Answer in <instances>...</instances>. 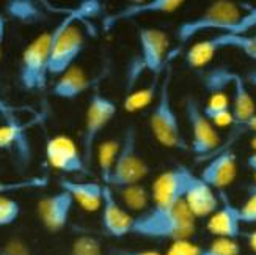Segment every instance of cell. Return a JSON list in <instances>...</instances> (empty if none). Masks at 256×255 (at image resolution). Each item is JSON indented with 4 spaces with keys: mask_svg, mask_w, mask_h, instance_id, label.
Segmentation results:
<instances>
[{
    "mask_svg": "<svg viewBox=\"0 0 256 255\" xmlns=\"http://www.w3.org/2000/svg\"><path fill=\"white\" fill-rule=\"evenodd\" d=\"M195 233V217L186 202L173 206H150L146 211L132 217L130 235L164 239L186 241Z\"/></svg>",
    "mask_w": 256,
    "mask_h": 255,
    "instance_id": "obj_1",
    "label": "cell"
},
{
    "mask_svg": "<svg viewBox=\"0 0 256 255\" xmlns=\"http://www.w3.org/2000/svg\"><path fill=\"white\" fill-rule=\"evenodd\" d=\"M172 81L173 66L168 65L162 74L160 88L150 117V128L154 139L162 147L170 150H187V143L181 131L180 117L176 114L172 99Z\"/></svg>",
    "mask_w": 256,
    "mask_h": 255,
    "instance_id": "obj_2",
    "label": "cell"
},
{
    "mask_svg": "<svg viewBox=\"0 0 256 255\" xmlns=\"http://www.w3.org/2000/svg\"><path fill=\"white\" fill-rule=\"evenodd\" d=\"M244 13L240 7L230 0H218L206 8L204 13L188 19L178 27L176 40L186 44L203 32L216 33H246L242 27Z\"/></svg>",
    "mask_w": 256,
    "mask_h": 255,
    "instance_id": "obj_3",
    "label": "cell"
},
{
    "mask_svg": "<svg viewBox=\"0 0 256 255\" xmlns=\"http://www.w3.org/2000/svg\"><path fill=\"white\" fill-rule=\"evenodd\" d=\"M76 22H79V18L74 8H70L54 27L55 40L49 62V76H62L72 68V63L85 48V37Z\"/></svg>",
    "mask_w": 256,
    "mask_h": 255,
    "instance_id": "obj_4",
    "label": "cell"
},
{
    "mask_svg": "<svg viewBox=\"0 0 256 255\" xmlns=\"http://www.w3.org/2000/svg\"><path fill=\"white\" fill-rule=\"evenodd\" d=\"M55 40L54 29L27 44L19 65V82L27 92L42 90L49 79V62Z\"/></svg>",
    "mask_w": 256,
    "mask_h": 255,
    "instance_id": "obj_5",
    "label": "cell"
},
{
    "mask_svg": "<svg viewBox=\"0 0 256 255\" xmlns=\"http://www.w3.org/2000/svg\"><path fill=\"white\" fill-rule=\"evenodd\" d=\"M148 175V164L143 161L138 151V136L136 126H128L124 129L123 139L120 140V151L114 165L107 186L114 191L121 189L130 184L142 183V180Z\"/></svg>",
    "mask_w": 256,
    "mask_h": 255,
    "instance_id": "obj_6",
    "label": "cell"
},
{
    "mask_svg": "<svg viewBox=\"0 0 256 255\" xmlns=\"http://www.w3.org/2000/svg\"><path fill=\"white\" fill-rule=\"evenodd\" d=\"M234 49L256 60V38L248 33H216L214 37L195 43L186 52V63L190 68H203L220 51Z\"/></svg>",
    "mask_w": 256,
    "mask_h": 255,
    "instance_id": "obj_7",
    "label": "cell"
},
{
    "mask_svg": "<svg viewBox=\"0 0 256 255\" xmlns=\"http://www.w3.org/2000/svg\"><path fill=\"white\" fill-rule=\"evenodd\" d=\"M116 104L102 93L94 92L93 96L90 98L82 132V154L88 169H90V164L93 161L96 142L99 136H101V132L116 115Z\"/></svg>",
    "mask_w": 256,
    "mask_h": 255,
    "instance_id": "obj_8",
    "label": "cell"
},
{
    "mask_svg": "<svg viewBox=\"0 0 256 255\" xmlns=\"http://www.w3.org/2000/svg\"><path fill=\"white\" fill-rule=\"evenodd\" d=\"M195 173L186 165H174L154 180L151 187V206H173L184 202Z\"/></svg>",
    "mask_w": 256,
    "mask_h": 255,
    "instance_id": "obj_9",
    "label": "cell"
},
{
    "mask_svg": "<svg viewBox=\"0 0 256 255\" xmlns=\"http://www.w3.org/2000/svg\"><path fill=\"white\" fill-rule=\"evenodd\" d=\"M186 117L192 132L190 148L196 156H212L218 151L220 137L214 125L206 118L203 109L200 107L195 98L188 96L186 99Z\"/></svg>",
    "mask_w": 256,
    "mask_h": 255,
    "instance_id": "obj_10",
    "label": "cell"
},
{
    "mask_svg": "<svg viewBox=\"0 0 256 255\" xmlns=\"http://www.w3.org/2000/svg\"><path fill=\"white\" fill-rule=\"evenodd\" d=\"M138 55L146 70L152 74H160L170 65V40L168 35L154 27H143L138 30Z\"/></svg>",
    "mask_w": 256,
    "mask_h": 255,
    "instance_id": "obj_11",
    "label": "cell"
},
{
    "mask_svg": "<svg viewBox=\"0 0 256 255\" xmlns=\"http://www.w3.org/2000/svg\"><path fill=\"white\" fill-rule=\"evenodd\" d=\"M46 158L54 169L64 173H86L88 165L84 161L82 150L66 136L50 137L46 143Z\"/></svg>",
    "mask_w": 256,
    "mask_h": 255,
    "instance_id": "obj_12",
    "label": "cell"
},
{
    "mask_svg": "<svg viewBox=\"0 0 256 255\" xmlns=\"http://www.w3.org/2000/svg\"><path fill=\"white\" fill-rule=\"evenodd\" d=\"M182 7L181 0H148V2H136L108 13L102 21V29L106 32L115 29L118 24L138 19L151 15H170Z\"/></svg>",
    "mask_w": 256,
    "mask_h": 255,
    "instance_id": "obj_13",
    "label": "cell"
},
{
    "mask_svg": "<svg viewBox=\"0 0 256 255\" xmlns=\"http://www.w3.org/2000/svg\"><path fill=\"white\" fill-rule=\"evenodd\" d=\"M132 217L126 208L121 205L115 191L104 184L102 205H101V225L104 233L112 238H124L130 235Z\"/></svg>",
    "mask_w": 256,
    "mask_h": 255,
    "instance_id": "obj_14",
    "label": "cell"
},
{
    "mask_svg": "<svg viewBox=\"0 0 256 255\" xmlns=\"http://www.w3.org/2000/svg\"><path fill=\"white\" fill-rule=\"evenodd\" d=\"M40 120L35 118L32 121H6L0 126V151H8L22 162L28 164L32 159V145L28 137V129Z\"/></svg>",
    "mask_w": 256,
    "mask_h": 255,
    "instance_id": "obj_15",
    "label": "cell"
},
{
    "mask_svg": "<svg viewBox=\"0 0 256 255\" xmlns=\"http://www.w3.org/2000/svg\"><path fill=\"white\" fill-rule=\"evenodd\" d=\"M238 172L236 154L231 150H218L210 156L198 176L214 191H225L234 181Z\"/></svg>",
    "mask_w": 256,
    "mask_h": 255,
    "instance_id": "obj_16",
    "label": "cell"
},
{
    "mask_svg": "<svg viewBox=\"0 0 256 255\" xmlns=\"http://www.w3.org/2000/svg\"><path fill=\"white\" fill-rule=\"evenodd\" d=\"M74 200L66 191H58L44 197L38 203V216L44 228L49 231H60L70 222Z\"/></svg>",
    "mask_w": 256,
    "mask_h": 255,
    "instance_id": "obj_17",
    "label": "cell"
},
{
    "mask_svg": "<svg viewBox=\"0 0 256 255\" xmlns=\"http://www.w3.org/2000/svg\"><path fill=\"white\" fill-rule=\"evenodd\" d=\"M220 206L217 211L209 217L208 220V230L209 233L216 235L217 238H228L236 239L242 233V220L239 206H236L230 200L225 191H218Z\"/></svg>",
    "mask_w": 256,
    "mask_h": 255,
    "instance_id": "obj_18",
    "label": "cell"
},
{
    "mask_svg": "<svg viewBox=\"0 0 256 255\" xmlns=\"http://www.w3.org/2000/svg\"><path fill=\"white\" fill-rule=\"evenodd\" d=\"M231 110L234 117V134H240L244 126L256 114V106L247 87V81L238 73L232 74L231 81Z\"/></svg>",
    "mask_w": 256,
    "mask_h": 255,
    "instance_id": "obj_19",
    "label": "cell"
},
{
    "mask_svg": "<svg viewBox=\"0 0 256 255\" xmlns=\"http://www.w3.org/2000/svg\"><path fill=\"white\" fill-rule=\"evenodd\" d=\"M184 202L195 219L212 216L220 206L218 194H216L212 187L206 184L198 175L194 176L190 186H188Z\"/></svg>",
    "mask_w": 256,
    "mask_h": 255,
    "instance_id": "obj_20",
    "label": "cell"
},
{
    "mask_svg": "<svg viewBox=\"0 0 256 255\" xmlns=\"http://www.w3.org/2000/svg\"><path fill=\"white\" fill-rule=\"evenodd\" d=\"M60 189L68 192L72 197V200L79 203L85 211H96V209H101L102 194H104L102 183L62 180Z\"/></svg>",
    "mask_w": 256,
    "mask_h": 255,
    "instance_id": "obj_21",
    "label": "cell"
},
{
    "mask_svg": "<svg viewBox=\"0 0 256 255\" xmlns=\"http://www.w3.org/2000/svg\"><path fill=\"white\" fill-rule=\"evenodd\" d=\"M92 87V79L80 68H70L54 84L52 95L60 99H76Z\"/></svg>",
    "mask_w": 256,
    "mask_h": 255,
    "instance_id": "obj_22",
    "label": "cell"
},
{
    "mask_svg": "<svg viewBox=\"0 0 256 255\" xmlns=\"http://www.w3.org/2000/svg\"><path fill=\"white\" fill-rule=\"evenodd\" d=\"M162 74H154L152 81L146 85L140 88V90L136 92H130L128 93V96L124 98V110L129 114L132 112H138V110L144 109L146 106H150L156 98H158L159 93V88H160V79H162Z\"/></svg>",
    "mask_w": 256,
    "mask_h": 255,
    "instance_id": "obj_23",
    "label": "cell"
},
{
    "mask_svg": "<svg viewBox=\"0 0 256 255\" xmlns=\"http://www.w3.org/2000/svg\"><path fill=\"white\" fill-rule=\"evenodd\" d=\"M6 15L22 24H36L44 19V11L32 0H10L5 5Z\"/></svg>",
    "mask_w": 256,
    "mask_h": 255,
    "instance_id": "obj_24",
    "label": "cell"
},
{
    "mask_svg": "<svg viewBox=\"0 0 256 255\" xmlns=\"http://www.w3.org/2000/svg\"><path fill=\"white\" fill-rule=\"evenodd\" d=\"M116 191L120 192V198H121V202H123V205L128 209H130V211L142 214L150 208L151 192H148V189L142 183L121 187V189H116Z\"/></svg>",
    "mask_w": 256,
    "mask_h": 255,
    "instance_id": "obj_25",
    "label": "cell"
},
{
    "mask_svg": "<svg viewBox=\"0 0 256 255\" xmlns=\"http://www.w3.org/2000/svg\"><path fill=\"white\" fill-rule=\"evenodd\" d=\"M120 151V142L118 140H106L98 148V165L99 173H101L102 184L107 183L114 170V165Z\"/></svg>",
    "mask_w": 256,
    "mask_h": 255,
    "instance_id": "obj_26",
    "label": "cell"
},
{
    "mask_svg": "<svg viewBox=\"0 0 256 255\" xmlns=\"http://www.w3.org/2000/svg\"><path fill=\"white\" fill-rule=\"evenodd\" d=\"M232 74H234V71H231L228 68H224V66L210 70L209 73L204 74V79H203L204 88L210 95H214V93H225L226 88L231 87Z\"/></svg>",
    "mask_w": 256,
    "mask_h": 255,
    "instance_id": "obj_27",
    "label": "cell"
},
{
    "mask_svg": "<svg viewBox=\"0 0 256 255\" xmlns=\"http://www.w3.org/2000/svg\"><path fill=\"white\" fill-rule=\"evenodd\" d=\"M49 183L48 176H32V178L16 180V181H4L0 180V195H8L19 191L27 189H41Z\"/></svg>",
    "mask_w": 256,
    "mask_h": 255,
    "instance_id": "obj_28",
    "label": "cell"
},
{
    "mask_svg": "<svg viewBox=\"0 0 256 255\" xmlns=\"http://www.w3.org/2000/svg\"><path fill=\"white\" fill-rule=\"evenodd\" d=\"M200 255H240V246L236 239L217 238L208 246H203Z\"/></svg>",
    "mask_w": 256,
    "mask_h": 255,
    "instance_id": "obj_29",
    "label": "cell"
},
{
    "mask_svg": "<svg viewBox=\"0 0 256 255\" xmlns=\"http://www.w3.org/2000/svg\"><path fill=\"white\" fill-rule=\"evenodd\" d=\"M20 214V205L8 195H0V227L14 224Z\"/></svg>",
    "mask_w": 256,
    "mask_h": 255,
    "instance_id": "obj_30",
    "label": "cell"
},
{
    "mask_svg": "<svg viewBox=\"0 0 256 255\" xmlns=\"http://www.w3.org/2000/svg\"><path fill=\"white\" fill-rule=\"evenodd\" d=\"M71 255H102L101 242L93 236L82 235L72 242Z\"/></svg>",
    "mask_w": 256,
    "mask_h": 255,
    "instance_id": "obj_31",
    "label": "cell"
},
{
    "mask_svg": "<svg viewBox=\"0 0 256 255\" xmlns=\"http://www.w3.org/2000/svg\"><path fill=\"white\" fill-rule=\"evenodd\" d=\"M203 114L206 118L218 128H228L234 125V117H232V110L230 109H208L203 107Z\"/></svg>",
    "mask_w": 256,
    "mask_h": 255,
    "instance_id": "obj_32",
    "label": "cell"
},
{
    "mask_svg": "<svg viewBox=\"0 0 256 255\" xmlns=\"http://www.w3.org/2000/svg\"><path fill=\"white\" fill-rule=\"evenodd\" d=\"M74 11L79 21H88L101 16L104 11V5L99 0H84L77 7H74Z\"/></svg>",
    "mask_w": 256,
    "mask_h": 255,
    "instance_id": "obj_33",
    "label": "cell"
},
{
    "mask_svg": "<svg viewBox=\"0 0 256 255\" xmlns=\"http://www.w3.org/2000/svg\"><path fill=\"white\" fill-rule=\"evenodd\" d=\"M200 250H202V246H196L190 239H186L172 242L165 255H200Z\"/></svg>",
    "mask_w": 256,
    "mask_h": 255,
    "instance_id": "obj_34",
    "label": "cell"
},
{
    "mask_svg": "<svg viewBox=\"0 0 256 255\" xmlns=\"http://www.w3.org/2000/svg\"><path fill=\"white\" fill-rule=\"evenodd\" d=\"M242 224H254L256 222V194H248V200L239 206Z\"/></svg>",
    "mask_w": 256,
    "mask_h": 255,
    "instance_id": "obj_35",
    "label": "cell"
},
{
    "mask_svg": "<svg viewBox=\"0 0 256 255\" xmlns=\"http://www.w3.org/2000/svg\"><path fill=\"white\" fill-rule=\"evenodd\" d=\"M22 112H26L24 107H18V106H13L10 104L8 101H5V99L2 98V95H0V118L6 121H14V120H20L19 115Z\"/></svg>",
    "mask_w": 256,
    "mask_h": 255,
    "instance_id": "obj_36",
    "label": "cell"
},
{
    "mask_svg": "<svg viewBox=\"0 0 256 255\" xmlns=\"http://www.w3.org/2000/svg\"><path fill=\"white\" fill-rule=\"evenodd\" d=\"M0 255H32L22 241H10L0 249Z\"/></svg>",
    "mask_w": 256,
    "mask_h": 255,
    "instance_id": "obj_37",
    "label": "cell"
},
{
    "mask_svg": "<svg viewBox=\"0 0 256 255\" xmlns=\"http://www.w3.org/2000/svg\"><path fill=\"white\" fill-rule=\"evenodd\" d=\"M208 109H230V99L226 93H214L209 96V101L204 106Z\"/></svg>",
    "mask_w": 256,
    "mask_h": 255,
    "instance_id": "obj_38",
    "label": "cell"
},
{
    "mask_svg": "<svg viewBox=\"0 0 256 255\" xmlns=\"http://www.w3.org/2000/svg\"><path fill=\"white\" fill-rule=\"evenodd\" d=\"M112 255H160L156 250H129V249H115Z\"/></svg>",
    "mask_w": 256,
    "mask_h": 255,
    "instance_id": "obj_39",
    "label": "cell"
},
{
    "mask_svg": "<svg viewBox=\"0 0 256 255\" xmlns=\"http://www.w3.org/2000/svg\"><path fill=\"white\" fill-rule=\"evenodd\" d=\"M5 33H6V19L0 13V57H2V49L5 43Z\"/></svg>",
    "mask_w": 256,
    "mask_h": 255,
    "instance_id": "obj_40",
    "label": "cell"
},
{
    "mask_svg": "<svg viewBox=\"0 0 256 255\" xmlns=\"http://www.w3.org/2000/svg\"><path fill=\"white\" fill-rule=\"evenodd\" d=\"M247 242H248V246L252 247V250L256 253V230L250 231V233L247 235Z\"/></svg>",
    "mask_w": 256,
    "mask_h": 255,
    "instance_id": "obj_41",
    "label": "cell"
},
{
    "mask_svg": "<svg viewBox=\"0 0 256 255\" xmlns=\"http://www.w3.org/2000/svg\"><path fill=\"white\" fill-rule=\"evenodd\" d=\"M247 164H248V167L256 173V151L247 158Z\"/></svg>",
    "mask_w": 256,
    "mask_h": 255,
    "instance_id": "obj_42",
    "label": "cell"
},
{
    "mask_svg": "<svg viewBox=\"0 0 256 255\" xmlns=\"http://www.w3.org/2000/svg\"><path fill=\"white\" fill-rule=\"evenodd\" d=\"M247 81L256 88V70L254 71H252V73H248V76H247Z\"/></svg>",
    "mask_w": 256,
    "mask_h": 255,
    "instance_id": "obj_43",
    "label": "cell"
},
{
    "mask_svg": "<svg viewBox=\"0 0 256 255\" xmlns=\"http://www.w3.org/2000/svg\"><path fill=\"white\" fill-rule=\"evenodd\" d=\"M248 194H256V184H253V186L248 187Z\"/></svg>",
    "mask_w": 256,
    "mask_h": 255,
    "instance_id": "obj_44",
    "label": "cell"
},
{
    "mask_svg": "<svg viewBox=\"0 0 256 255\" xmlns=\"http://www.w3.org/2000/svg\"><path fill=\"white\" fill-rule=\"evenodd\" d=\"M252 147L254 148V151H256V134L253 136V139H252Z\"/></svg>",
    "mask_w": 256,
    "mask_h": 255,
    "instance_id": "obj_45",
    "label": "cell"
},
{
    "mask_svg": "<svg viewBox=\"0 0 256 255\" xmlns=\"http://www.w3.org/2000/svg\"><path fill=\"white\" fill-rule=\"evenodd\" d=\"M253 35H254V38H256V32H254V33H253Z\"/></svg>",
    "mask_w": 256,
    "mask_h": 255,
    "instance_id": "obj_46",
    "label": "cell"
},
{
    "mask_svg": "<svg viewBox=\"0 0 256 255\" xmlns=\"http://www.w3.org/2000/svg\"><path fill=\"white\" fill-rule=\"evenodd\" d=\"M250 255H256V253H250Z\"/></svg>",
    "mask_w": 256,
    "mask_h": 255,
    "instance_id": "obj_47",
    "label": "cell"
},
{
    "mask_svg": "<svg viewBox=\"0 0 256 255\" xmlns=\"http://www.w3.org/2000/svg\"><path fill=\"white\" fill-rule=\"evenodd\" d=\"M254 224H256V222H254Z\"/></svg>",
    "mask_w": 256,
    "mask_h": 255,
    "instance_id": "obj_48",
    "label": "cell"
}]
</instances>
